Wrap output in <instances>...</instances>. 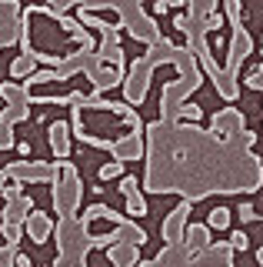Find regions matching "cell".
<instances>
[{
  "label": "cell",
  "instance_id": "cell-10",
  "mask_svg": "<svg viewBox=\"0 0 263 267\" xmlns=\"http://www.w3.org/2000/svg\"><path fill=\"white\" fill-rule=\"evenodd\" d=\"M7 147H14V137H10L7 124H0V150H7Z\"/></svg>",
  "mask_w": 263,
  "mask_h": 267
},
{
  "label": "cell",
  "instance_id": "cell-11",
  "mask_svg": "<svg viewBox=\"0 0 263 267\" xmlns=\"http://www.w3.org/2000/svg\"><path fill=\"white\" fill-rule=\"evenodd\" d=\"M14 257H17V251H14V241H7V247L0 251V264H10Z\"/></svg>",
  "mask_w": 263,
  "mask_h": 267
},
{
  "label": "cell",
  "instance_id": "cell-2",
  "mask_svg": "<svg viewBox=\"0 0 263 267\" xmlns=\"http://www.w3.org/2000/svg\"><path fill=\"white\" fill-rule=\"evenodd\" d=\"M207 227H213V231H227L230 227V211L227 207H213L207 217Z\"/></svg>",
  "mask_w": 263,
  "mask_h": 267
},
{
  "label": "cell",
  "instance_id": "cell-15",
  "mask_svg": "<svg viewBox=\"0 0 263 267\" xmlns=\"http://www.w3.org/2000/svg\"><path fill=\"white\" fill-rule=\"evenodd\" d=\"M207 24L216 30V27H224V17H220V14H210V20H207Z\"/></svg>",
  "mask_w": 263,
  "mask_h": 267
},
{
  "label": "cell",
  "instance_id": "cell-13",
  "mask_svg": "<svg viewBox=\"0 0 263 267\" xmlns=\"http://www.w3.org/2000/svg\"><path fill=\"white\" fill-rule=\"evenodd\" d=\"M200 113H203V110H200L197 104H187L184 107V117H190V121H200Z\"/></svg>",
  "mask_w": 263,
  "mask_h": 267
},
{
  "label": "cell",
  "instance_id": "cell-16",
  "mask_svg": "<svg viewBox=\"0 0 263 267\" xmlns=\"http://www.w3.org/2000/svg\"><path fill=\"white\" fill-rule=\"evenodd\" d=\"M14 264H17V267H30V257H24V254H17V257H14Z\"/></svg>",
  "mask_w": 263,
  "mask_h": 267
},
{
  "label": "cell",
  "instance_id": "cell-1",
  "mask_svg": "<svg viewBox=\"0 0 263 267\" xmlns=\"http://www.w3.org/2000/svg\"><path fill=\"white\" fill-rule=\"evenodd\" d=\"M50 144L60 157H67V124H54L50 127Z\"/></svg>",
  "mask_w": 263,
  "mask_h": 267
},
{
  "label": "cell",
  "instance_id": "cell-6",
  "mask_svg": "<svg viewBox=\"0 0 263 267\" xmlns=\"http://www.w3.org/2000/svg\"><path fill=\"white\" fill-rule=\"evenodd\" d=\"M187 237H190V247H203V244H207V227H190V231H187Z\"/></svg>",
  "mask_w": 263,
  "mask_h": 267
},
{
  "label": "cell",
  "instance_id": "cell-8",
  "mask_svg": "<svg viewBox=\"0 0 263 267\" xmlns=\"http://www.w3.org/2000/svg\"><path fill=\"white\" fill-rule=\"evenodd\" d=\"M117 190L127 197V194H134V190H140V184H137V177H120V187H117Z\"/></svg>",
  "mask_w": 263,
  "mask_h": 267
},
{
  "label": "cell",
  "instance_id": "cell-17",
  "mask_svg": "<svg viewBox=\"0 0 263 267\" xmlns=\"http://www.w3.org/2000/svg\"><path fill=\"white\" fill-rule=\"evenodd\" d=\"M153 14H167V0H157L153 4Z\"/></svg>",
  "mask_w": 263,
  "mask_h": 267
},
{
  "label": "cell",
  "instance_id": "cell-3",
  "mask_svg": "<svg viewBox=\"0 0 263 267\" xmlns=\"http://www.w3.org/2000/svg\"><path fill=\"white\" fill-rule=\"evenodd\" d=\"M97 177H100V180H113V177H123V161H110V164H104V167L97 170Z\"/></svg>",
  "mask_w": 263,
  "mask_h": 267
},
{
  "label": "cell",
  "instance_id": "cell-5",
  "mask_svg": "<svg viewBox=\"0 0 263 267\" xmlns=\"http://www.w3.org/2000/svg\"><path fill=\"white\" fill-rule=\"evenodd\" d=\"M127 214H147V204H144V197H140V190L127 194Z\"/></svg>",
  "mask_w": 263,
  "mask_h": 267
},
{
  "label": "cell",
  "instance_id": "cell-14",
  "mask_svg": "<svg viewBox=\"0 0 263 267\" xmlns=\"http://www.w3.org/2000/svg\"><path fill=\"white\" fill-rule=\"evenodd\" d=\"M240 220H256V214H253L250 204H240Z\"/></svg>",
  "mask_w": 263,
  "mask_h": 267
},
{
  "label": "cell",
  "instance_id": "cell-4",
  "mask_svg": "<svg viewBox=\"0 0 263 267\" xmlns=\"http://www.w3.org/2000/svg\"><path fill=\"white\" fill-rule=\"evenodd\" d=\"M33 70V57H17L14 64H10V73L14 77H24V73H30Z\"/></svg>",
  "mask_w": 263,
  "mask_h": 267
},
{
  "label": "cell",
  "instance_id": "cell-18",
  "mask_svg": "<svg viewBox=\"0 0 263 267\" xmlns=\"http://www.w3.org/2000/svg\"><path fill=\"white\" fill-rule=\"evenodd\" d=\"M7 187V170H0V190Z\"/></svg>",
  "mask_w": 263,
  "mask_h": 267
},
{
  "label": "cell",
  "instance_id": "cell-9",
  "mask_svg": "<svg viewBox=\"0 0 263 267\" xmlns=\"http://www.w3.org/2000/svg\"><path fill=\"white\" fill-rule=\"evenodd\" d=\"M30 231H33V237H37V241H43V234H47V220H43V217H33L30 220Z\"/></svg>",
  "mask_w": 263,
  "mask_h": 267
},
{
  "label": "cell",
  "instance_id": "cell-12",
  "mask_svg": "<svg viewBox=\"0 0 263 267\" xmlns=\"http://www.w3.org/2000/svg\"><path fill=\"white\" fill-rule=\"evenodd\" d=\"M247 84H250V87H256V90H263V67L250 73V77H247Z\"/></svg>",
  "mask_w": 263,
  "mask_h": 267
},
{
  "label": "cell",
  "instance_id": "cell-7",
  "mask_svg": "<svg viewBox=\"0 0 263 267\" xmlns=\"http://www.w3.org/2000/svg\"><path fill=\"white\" fill-rule=\"evenodd\" d=\"M230 247H233V251H247V247H250V237L243 234V231H233V234H230Z\"/></svg>",
  "mask_w": 263,
  "mask_h": 267
}]
</instances>
